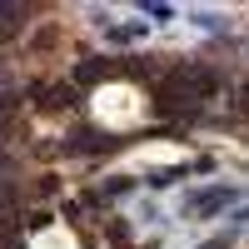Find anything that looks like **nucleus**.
<instances>
[{"mask_svg":"<svg viewBox=\"0 0 249 249\" xmlns=\"http://www.w3.org/2000/svg\"><path fill=\"white\" fill-rule=\"evenodd\" d=\"M219 204H230V190H210V195H195V199H190V210H195V214H214Z\"/></svg>","mask_w":249,"mask_h":249,"instance_id":"nucleus-1","label":"nucleus"}]
</instances>
